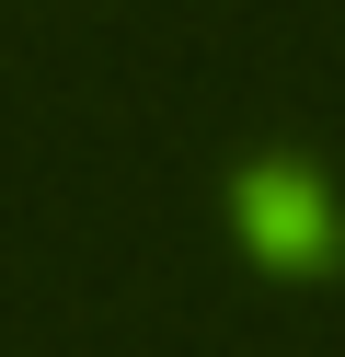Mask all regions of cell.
Segmentation results:
<instances>
[{"label":"cell","mask_w":345,"mask_h":357,"mask_svg":"<svg viewBox=\"0 0 345 357\" xmlns=\"http://www.w3.org/2000/svg\"><path fill=\"white\" fill-rule=\"evenodd\" d=\"M242 219H253V242H265V254H299V265L322 254V208H311V185H299V173H265Z\"/></svg>","instance_id":"cell-1"}]
</instances>
